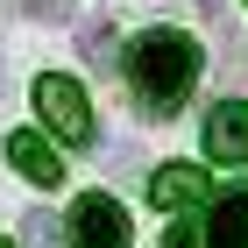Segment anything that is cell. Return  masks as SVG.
Instances as JSON below:
<instances>
[{
  "label": "cell",
  "mask_w": 248,
  "mask_h": 248,
  "mask_svg": "<svg viewBox=\"0 0 248 248\" xmlns=\"http://www.w3.org/2000/svg\"><path fill=\"white\" fill-rule=\"evenodd\" d=\"M128 85L156 121H170L191 99V85H199V43L185 29H142L128 43Z\"/></svg>",
  "instance_id": "1"
},
{
  "label": "cell",
  "mask_w": 248,
  "mask_h": 248,
  "mask_svg": "<svg viewBox=\"0 0 248 248\" xmlns=\"http://www.w3.org/2000/svg\"><path fill=\"white\" fill-rule=\"evenodd\" d=\"M36 114L57 142H93V107H85V85L64 71H43L36 78Z\"/></svg>",
  "instance_id": "2"
},
{
  "label": "cell",
  "mask_w": 248,
  "mask_h": 248,
  "mask_svg": "<svg viewBox=\"0 0 248 248\" xmlns=\"http://www.w3.org/2000/svg\"><path fill=\"white\" fill-rule=\"evenodd\" d=\"M71 248H128V206L107 191H85L71 206Z\"/></svg>",
  "instance_id": "3"
},
{
  "label": "cell",
  "mask_w": 248,
  "mask_h": 248,
  "mask_svg": "<svg viewBox=\"0 0 248 248\" xmlns=\"http://www.w3.org/2000/svg\"><path fill=\"white\" fill-rule=\"evenodd\" d=\"M199 135H206V156H213V163H248V99H220Z\"/></svg>",
  "instance_id": "4"
},
{
  "label": "cell",
  "mask_w": 248,
  "mask_h": 248,
  "mask_svg": "<svg viewBox=\"0 0 248 248\" xmlns=\"http://www.w3.org/2000/svg\"><path fill=\"white\" fill-rule=\"evenodd\" d=\"M7 163H15V170L29 177V185H43V191H50V185H64V156L50 149V142H43L36 128H21V135H7Z\"/></svg>",
  "instance_id": "5"
},
{
  "label": "cell",
  "mask_w": 248,
  "mask_h": 248,
  "mask_svg": "<svg viewBox=\"0 0 248 248\" xmlns=\"http://www.w3.org/2000/svg\"><path fill=\"white\" fill-rule=\"evenodd\" d=\"M206 191H213V185H206V170H199V163H163V170L149 177V199H156L163 213H185V206H199Z\"/></svg>",
  "instance_id": "6"
},
{
  "label": "cell",
  "mask_w": 248,
  "mask_h": 248,
  "mask_svg": "<svg viewBox=\"0 0 248 248\" xmlns=\"http://www.w3.org/2000/svg\"><path fill=\"white\" fill-rule=\"evenodd\" d=\"M206 248H248V185H234V191H220V199H213Z\"/></svg>",
  "instance_id": "7"
},
{
  "label": "cell",
  "mask_w": 248,
  "mask_h": 248,
  "mask_svg": "<svg viewBox=\"0 0 248 248\" xmlns=\"http://www.w3.org/2000/svg\"><path fill=\"white\" fill-rule=\"evenodd\" d=\"M78 50H85L93 64H107V50H114V36H107L99 21H85V29H78Z\"/></svg>",
  "instance_id": "8"
},
{
  "label": "cell",
  "mask_w": 248,
  "mask_h": 248,
  "mask_svg": "<svg viewBox=\"0 0 248 248\" xmlns=\"http://www.w3.org/2000/svg\"><path fill=\"white\" fill-rule=\"evenodd\" d=\"M21 227H29V248H57V220L50 213H29Z\"/></svg>",
  "instance_id": "9"
},
{
  "label": "cell",
  "mask_w": 248,
  "mask_h": 248,
  "mask_svg": "<svg viewBox=\"0 0 248 248\" xmlns=\"http://www.w3.org/2000/svg\"><path fill=\"white\" fill-rule=\"evenodd\" d=\"M163 248H199V227H170V234H163Z\"/></svg>",
  "instance_id": "10"
},
{
  "label": "cell",
  "mask_w": 248,
  "mask_h": 248,
  "mask_svg": "<svg viewBox=\"0 0 248 248\" xmlns=\"http://www.w3.org/2000/svg\"><path fill=\"white\" fill-rule=\"evenodd\" d=\"M29 7H36V15H50V21H64V15H71L64 0H29Z\"/></svg>",
  "instance_id": "11"
},
{
  "label": "cell",
  "mask_w": 248,
  "mask_h": 248,
  "mask_svg": "<svg viewBox=\"0 0 248 248\" xmlns=\"http://www.w3.org/2000/svg\"><path fill=\"white\" fill-rule=\"evenodd\" d=\"M0 248H7V241H0Z\"/></svg>",
  "instance_id": "12"
}]
</instances>
